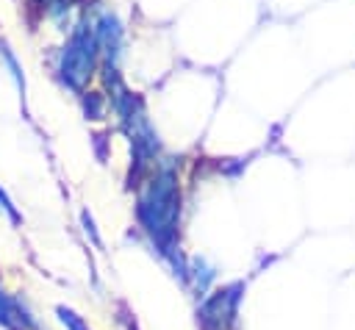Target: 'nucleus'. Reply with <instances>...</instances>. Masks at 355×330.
Segmentation results:
<instances>
[{"mask_svg":"<svg viewBox=\"0 0 355 330\" xmlns=\"http://www.w3.org/2000/svg\"><path fill=\"white\" fill-rule=\"evenodd\" d=\"M136 197V219L139 227L150 236L155 250L172 263L175 275L189 280V263L180 258L178 250V230H180V180L175 164H158L144 183H139Z\"/></svg>","mask_w":355,"mask_h":330,"instance_id":"obj_1","label":"nucleus"},{"mask_svg":"<svg viewBox=\"0 0 355 330\" xmlns=\"http://www.w3.org/2000/svg\"><path fill=\"white\" fill-rule=\"evenodd\" d=\"M100 67V44L94 36V28L80 22L72 28L67 44L58 53V78L64 86L83 94V86Z\"/></svg>","mask_w":355,"mask_h":330,"instance_id":"obj_2","label":"nucleus"},{"mask_svg":"<svg viewBox=\"0 0 355 330\" xmlns=\"http://www.w3.org/2000/svg\"><path fill=\"white\" fill-rule=\"evenodd\" d=\"M244 291V280H233L208 291L197 305V330H236Z\"/></svg>","mask_w":355,"mask_h":330,"instance_id":"obj_3","label":"nucleus"},{"mask_svg":"<svg viewBox=\"0 0 355 330\" xmlns=\"http://www.w3.org/2000/svg\"><path fill=\"white\" fill-rule=\"evenodd\" d=\"M94 36L100 44V55L105 58V67H116L119 53H122V22L116 14L103 11L100 19L94 22Z\"/></svg>","mask_w":355,"mask_h":330,"instance_id":"obj_4","label":"nucleus"},{"mask_svg":"<svg viewBox=\"0 0 355 330\" xmlns=\"http://www.w3.org/2000/svg\"><path fill=\"white\" fill-rule=\"evenodd\" d=\"M214 277H216V269H214V263H211L205 255H194V258L189 261V280L194 283V288L200 291V297L208 294Z\"/></svg>","mask_w":355,"mask_h":330,"instance_id":"obj_5","label":"nucleus"},{"mask_svg":"<svg viewBox=\"0 0 355 330\" xmlns=\"http://www.w3.org/2000/svg\"><path fill=\"white\" fill-rule=\"evenodd\" d=\"M0 324H3V327H14V324H22V327L31 324V327H36V322L28 319V313H22L19 302L11 299V297L3 291V286H0Z\"/></svg>","mask_w":355,"mask_h":330,"instance_id":"obj_6","label":"nucleus"},{"mask_svg":"<svg viewBox=\"0 0 355 330\" xmlns=\"http://www.w3.org/2000/svg\"><path fill=\"white\" fill-rule=\"evenodd\" d=\"M55 319L61 322L64 330H92L89 322L75 308H69V305H55Z\"/></svg>","mask_w":355,"mask_h":330,"instance_id":"obj_7","label":"nucleus"},{"mask_svg":"<svg viewBox=\"0 0 355 330\" xmlns=\"http://www.w3.org/2000/svg\"><path fill=\"white\" fill-rule=\"evenodd\" d=\"M0 58L6 61V67H8V72H11V78H14V83H17V89L25 94V75H22V67H19V61H17V55H14V50L6 44V42H0Z\"/></svg>","mask_w":355,"mask_h":330,"instance_id":"obj_8","label":"nucleus"},{"mask_svg":"<svg viewBox=\"0 0 355 330\" xmlns=\"http://www.w3.org/2000/svg\"><path fill=\"white\" fill-rule=\"evenodd\" d=\"M103 97L100 92H83V114L86 119H100L103 116Z\"/></svg>","mask_w":355,"mask_h":330,"instance_id":"obj_9","label":"nucleus"},{"mask_svg":"<svg viewBox=\"0 0 355 330\" xmlns=\"http://www.w3.org/2000/svg\"><path fill=\"white\" fill-rule=\"evenodd\" d=\"M80 225H83V233H86V236L92 238V244H94V247H103V238H100V233H97V225H94V216H92V214H89L86 208L80 211Z\"/></svg>","mask_w":355,"mask_h":330,"instance_id":"obj_10","label":"nucleus"},{"mask_svg":"<svg viewBox=\"0 0 355 330\" xmlns=\"http://www.w3.org/2000/svg\"><path fill=\"white\" fill-rule=\"evenodd\" d=\"M0 211H3L14 225H19V222H22V214L17 211V205H14V200L6 194V189H0Z\"/></svg>","mask_w":355,"mask_h":330,"instance_id":"obj_11","label":"nucleus"}]
</instances>
